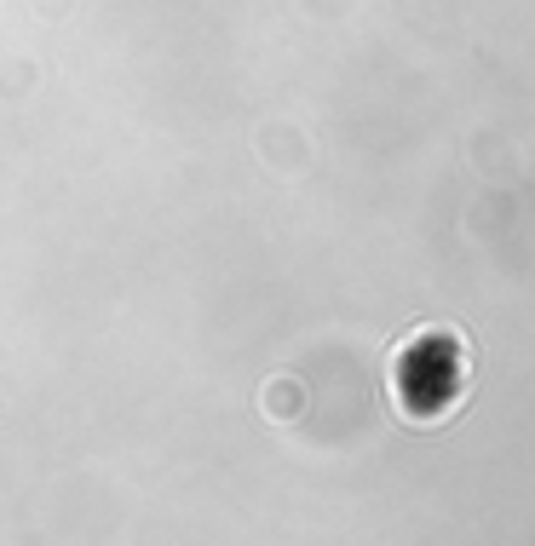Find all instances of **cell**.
I'll list each match as a JSON object with an SVG mask.
<instances>
[{
    "label": "cell",
    "mask_w": 535,
    "mask_h": 546,
    "mask_svg": "<svg viewBox=\"0 0 535 546\" xmlns=\"http://www.w3.org/2000/svg\"><path fill=\"white\" fill-rule=\"evenodd\" d=\"M386 380H392L397 420L415 426V432H438L443 420H455L461 403L472 397V345L455 328L426 322V328L397 340Z\"/></svg>",
    "instance_id": "obj_1"
}]
</instances>
